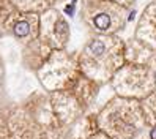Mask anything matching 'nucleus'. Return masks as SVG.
I'll use <instances>...</instances> for the list:
<instances>
[{"instance_id": "f257e3e1", "label": "nucleus", "mask_w": 156, "mask_h": 139, "mask_svg": "<svg viewBox=\"0 0 156 139\" xmlns=\"http://www.w3.org/2000/svg\"><path fill=\"white\" fill-rule=\"evenodd\" d=\"M109 24H111V19H109L107 14H98V16L95 17V25L98 27V29H101V30L107 29Z\"/></svg>"}, {"instance_id": "7ed1b4c3", "label": "nucleus", "mask_w": 156, "mask_h": 139, "mask_svg": "<svg viewBox=\"0 0 156 139\" xmlns=\"http://www.w3.org/2000/svg\"><path fill=\"white\" fill-rule=\"evenodd\" d=\"M90 49L93 51V52H96V54H101V52H103V49H104V46H103V43H99V41H95V43H91Z\"/></svg>"}, {"instance_id": "f03ea898", "label": "nucleus", "mask_w": 156, "mask_h": 139, "mask_svg": "<svg viewBox=\"0 0 156 139\" xmlns=\"http://www.w3.org/2000/svg\"><path fill=\"white\" fill-rule=\"evenodd\" d=\"M14 33H16L17 36L27 35V33H29V24H27V22H19V24L14 27Z\"/></svg>"}, {"instance_id": "20e7f679", "label": "nucleus", "mask_w": 156, "mask_h": 139, "mask_svg": "<svg viewBox=\"0 0 156 139\" xmlns=\"http://www.w3.org/2000/svg\"><path fill=\"white\" fill-rule=\"evenodd\" d=\"M151 136H153V137L156 139V130H154V131H153V134H151Z\"/></svg>"}]
</instances>
